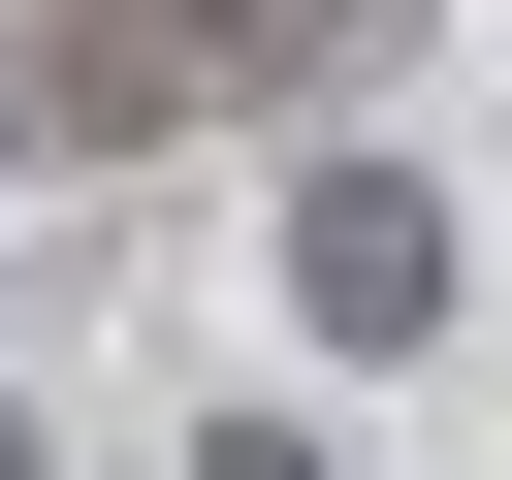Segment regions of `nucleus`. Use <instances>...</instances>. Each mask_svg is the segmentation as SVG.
Wrapping results in <instances>:
<instances>
[{
    "label": "nucleus",
    "instance_id": "1",
    "mask_svg": "<svg viewBox=\"0 0 512 480\" xmlns=\"http://www.w3.org/2000/svg\"><path fill=\"white\" fill-rule=\"evenodd\" d=\"M480 320V224H448V160H288V352H448Z\"/></svg>",
    "mask_w": 512,
    "mask_h": 480
},
{
    "label": "nucleus",
    "instance_id": "2",
    "mask_svg": "<svg viewBox=\"0 0 512 480\" xmlns=\"http://www.w3.org/2000/svg\"><path fill=\"white\" fill-rule=\"evenodd\" d=\"M192 480H352V448H320V416H224V448H192Z\"/></svg>",
    "mask_w": 512,
    "mask_h": 480
},
{
    "label": "nucleus",
    "instance_id": "3",
    "mask_svg": "<svg viewBox=\"0 0 512 480\" xmlns=\"http://www.w3.org/2000/svg\"><path fill=\"white\" fill-rule=\"evenodd\" d=\"M192 32H224V64H288V32H320V0H192Z\"/></svg>",
    "mask_w": 512,
    "mask_h": 480
},
{
    "label": "nucleus",
    "instance_id": "4",
    "mask_svg": "<svg viewBox=\"0 0 512 480\" xmlns=\"http://www.w3.org/2000/svg\"><path fill=\"white\" fill-rule=\"evenodd\" d=\"M0 480H64V448H32V416H0Z\"/></svg>",
    "mask_w": 512,
    "mask_h": 480
}]
</instances>
